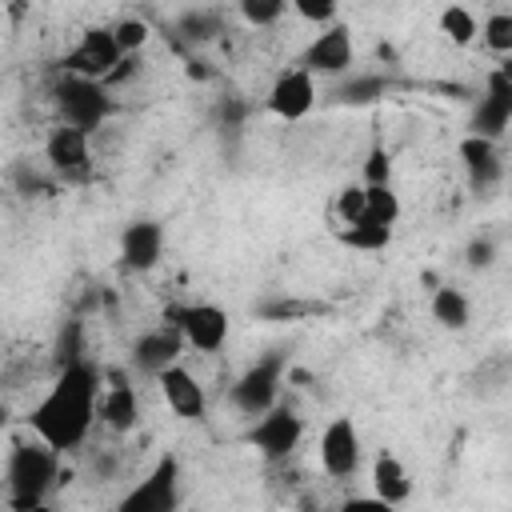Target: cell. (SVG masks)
Returning <instances> with one entry per match:
<instances>
[{"instance_id": "obj_3", "label": "cell", "mask_w": 512, "mask_h": 512, "mask_svg": "<svg viewBox=\"0 0 512 512\" xmlns=\"http://www.w3.org/2000/svg\"><path fill=\"white\" fill-rule=\"evenodd\" d=\"M52 104H56L60 124L80 128V132L92 136L112 116V88L100 84V80H80V76H68L64 72L52 84Z\"/></svg>"}, {"instance_id": "obj_24", "label": "cell", "mask_w": 512, "mask_h": 512, "mask_svg": "<svg viewBox=\"0 0 512 512\" xmlns=\"http://www.w3.org/2000/svg\"><path fill=\"white\" fill-rule=\"evenodd\" d=\"M480 40L488 52H496L500 60L512 56V12H488L480 24Z\"/></svg>"}, {"instance_id": "obj_25", "label": "cell", "mask_w": 512, "mask_h": 512, "mask_svg": "<svg viewBox=\"0 0 512 512\" xmlns=\"http://www.w3.org/2000/svg\"><path fill=\"white\" fill-rule=\"evenodd\" d=\"M364 192H368V212H364V220L392 228V224L400 220V196H396V188H392V184H380V188H368V184H364Z\"/></svg>"}, {"instance_id": "obj_33", "label": "cell", "mask_w": 512, "mask_h": 512, "mask_svg": "<svg viewBox=\"0 0 512 512\" xmlns=\"http://www.w3.org/2000/svg\"><path fill=\"white\" fill-rule=\"evenodd\" d=\"M336 512H396L392 504H384L380 496H348Z\"/></svg>"}, {"instance_id": "obj_14", "label": "cell", "mask_w": 512, "mask_h": 512, "mask_svg": "<svg viewBox=\"0 0 512 512\" xmlns=\"http://www.w3.org/2000/svg\"><path fill=\"white\" fill-rule=\"evenodd\" d=\"M44 160H48L64 180L84 176V172H88V164H92L88 132L68 128V124H56V128L48 132V140H44Z\"/></svg>"}, {"instance_id": "obj_31", "label": "cell", "mask_w": 512, "mask_h": 512, "mask_svg": "<svg viewBox=\"0 0 512 512\" xmlns=\"http://www.w3.org/2000/svg\"><path fill=\"white\" fill-rule=\"evenodd\" d=\"M364 184L368 188H380V184H392V156L376 144L372 152H368V160H364Z\"/></svg>"}, {"instance_id": "obj_18", "label": "cell", "mask_w": 512, "mask_h": 512, "mask_svg": "<svg viewBox=\"0 0 512 512\" xmlns=\"http://www.w3.org/2000/svg\"><path fill=\"white\" fill-rule=\"evenodd\" d=\"M372 496H380L392 508H400L412 496V476H408V468L400 464L396 452H376V460H372Z\"/></svg>"}, {"instance_id": "obj_12", "label": "cell", "mask_w": 512, "mask_h": 512, "mask_svg": "<svg viewBox=\"0 0 512 512\" xmlns=\"http://www.w3.org/2000/svg\"><path fill=\"white\" fill-rule=\"evenodd\" d=\"M264 104H268L272 116H280V120H288V124L304 120V116L316 108V76L304 72V68H284V72L272 80Z\"/></svg>"}, {"instance_id": "obj_21", "label": "cell", "mask_w": 512, "mask_h": 512, "mask_svg": "<svg viewBox=\"0 0 512 512\" xmlns=\"http://www.w3.org/2000/svg\"><path fill=\"white\" fill-rule=\"evenodd\" d=\"M384 92H388V80H384V76L352 72V76L332 92V100H336V104H352V108H360V104H376Z\"/></svg>"}, {"instance_id": "obj_32", "label": "cell", "mask_w": 512, "mask_h": 512, "mask_svg": "<svg viewBox=\"0 0 512 512\" xmlns=\"http://www.w3.org/2000/svg\"><path fill=\"white\" fill-rule=\"evenodd\" d=\"M56 364L60 368H68V364H80L84 360V352H80V324L76 320H68L64 324V332H60V340H56Z\"/></svg>"}, {"instance_id": "obj_20", "label": "cell", "mask_w": 512, "mask_h": 512, "mask_svg": "<svg viewBox=\"0 0 512 512\" xmlns=\"http://www.w3.org/2000/svg\"><path fill=\"white\" fill-rule=\"evenodd\" d=\"M428 308H432V320L440 328H448V332H464L468 320H472V304H468V296L456 284H440L432 292V304Z\"/></svg>"}, {"instance_id": "obj_5", "label": "cell", "mask_w": 512, "mask_h": 512, "mask_svg": "<svg viewBox=\"0 0 512 512\" xmlns=\"http://www.w3.org/2000/svg\"><path fill=\"white\" fill-rule=\"evenodd\" d=\"M116 512H180V460L160 456L120 500Z\"/></svg>"}, {"instance_id": "obj_8", "label": "cell", "mask_w": 512, "mask_h": 512, "mask_svg": "<svg viewBox=\"0 0 512 512\" xmlns=\"http://www.w3.org/2000/svg\"><path fill=\"white\" fill-rule=\"evenodd\" d=\"M300 436H304V420H300L292 408H284V404H276L272 412H264V416L252 420V428H248V444H252L264 460H272V464L288 460V456L296 452Z\"/></svg>"}, {"instance_id": "obj_13", "label": "cell", "mask_w": 512, "mask_h": 512, "mask_svg": "<svg viewBox=\"0 0 512 512\" xmlns=\"http://www.w3.org/2000/svg\"><path fill=\"white\" fill-rule=\"evenodd\" d=\"M180 348H184V336H180L176 328H152V332L136 336V344H132L128 356H132V368H136L140 376L160 380L168 368H176Z\"/></svg>"}, {"instance_id": "obj_22", "label": "cell", "mask_w": 512, "mask_h": 512, "mask_svg": "<svg viewBox=\"0 0 512 512\" xmlns=\"http://www.w3.org/2000/svg\"><path fill=\"white\" fill-rule=\"evenodd\" d=\"M340 244H348V248H356V252H384V248L392 244V228L372 224V220H360V224L340 228Z\"/></svg>"}, {"instance_id": "obj_27", "label": "cell", "mask_w": 512, "mask_h": 512, "mask_svg": "<svg viewBox=\"0 0 512 512\" xmlns=\"http://www.w3.org/2000/svg\"><path fill=\"white\" fill-rule=\"evenodd\" d=\"M364 212H368V192H364V184H348V188L336 192V220H340V228L360 224Z\"/></svg>"}, {"instance_id": "obj_34", "label": "cell", "mask_w": 512, "mask_h": 512, "mask_svg": "<svg viewBox=\"0 0 512 512\" xmlns=\"http://www.w3.org/2000/svg\"><path fill=\"white\" fill-rule=\"evenodd\" d=\"M8 512H56V508L44 500V504H8Z\"/></svg>"}, {"instance_id": "obj_26", "label": "cell", "mask_w": 512, "mask_h": 512, "mask_svg": "<svg viewBox=\"0 0 512 512\" xmlns=\"http://www.w3.org/2000/svg\"><path fill=\"white\" fill-rule=\"evenodd\" d=\"M112 36H116V44H120L124 56H140L152 32H148V24H144L140 16H124V20L112 24Z\"/></svg>"}, {"instance_id": "obj_9", "label": "cell", "mask_w": 512, "mask_h": 512, "mask_svg": "<svg viewBox=\"0 0 512 512\" xmlns=\"http://www.w3.org/2000/svg\"><path fill=\"white\" fill-rule=\"evenodd\" d=\"M172 328H176V332L184 336V344H192L196 352H220L224 340H228L232 320H228L224 308L200 300V304H184V308H176V312H172Z\"/></svg>"}, {"instance_id": "obj_7", "label": "cell", "mask_w": 512, "mask_h": 512, "mask_svg": "<svg viewBox=\"0 0 512 512\" xmlns=\"http://www.w3.org/2000/svg\"><path fill=\"white\" fill-rule=\"evenodd\" d=\"M316 456H320V468L332 476V480H348L360 472V460H364V444H360V428L352 424V416H332L320 432V444H316Z\"/></svg>"}, {"instance_id": "obj_10", "label": "cell", "mask_w": 512, "mask_h": 512, "mask_svg": "<svg viewBox=\"0 0 512 512\" xmlns=\"http://www.w3.org/2000/svg\"><path fill=\"white\" fill-rule=\"evenodd\" d=\"M352 64H356V44H352V32L344 24L316 32L300 56V68L312 76H348Z\"/></svg>"}, {"instance_id": "obj_35", "label": "cell", "mask_w": 512, "mask_h": 512, "mask_svg": "<svg viewBox=\"0 0 512 512\" xmlns=\"http://www.w3.org/2000/svg\"><path fill=\"white\" fill-rule=\"evenodd\" d=\"M496 72H500L504 80H512V56H508V60H500V64H496Z\"/></svg>"}, {"instance_id": "obj_23", "label": "cell", "mask_w": 512, "mask_h": 512, "mask_svg": "<svg viewBox=\"0 0 512 512\" xmlns=\"http://www.w3.org/2000/svg\"><path fill=\"white\" fill-rule=\"evenodd\" d=\"M440 32H444L452 44L468 48V44L480 36V24H476V16H472L464 4H448V8L440 12Z\"/></svg>"}, {"instance_id": "obj_1", "label": "cell", "mask_w": 512, "mask_h": 512, "mask_svg": "<svg viewBox=\"0 0 512 512\" xmlns=\"http://www.w3.org/2000/svg\"><path fill=\"white\" fill-rule=\"evenodd\" d=\"M100 396H104L100 392V368H92L88 360L60 368L52 388L28 412L32 436L60 456L80 448L88 440L92 424L100 420Z\"/></svg>"}, {"instance_id": "obj_30", "label": "cell", "mask_w": 512, "mask_h": 512, "mask_svg": "<svg viewBox=\"0 0 512 512\" xmlns=\"http://www.w3.org/2000/svg\"><path fill=\"white\" fill-rule=\"evenodd\" d=\"M496 256H500V248H496L492 236H472V240L464 244V264H468L472 272H488V268L496 264Z\"/></svg>"}, {"instance_id": "obj_16", "label": "cell", "mask_w": 512, "mask_h": 512, "mask_svg": "<svg viewBox=\"0 0 512 512\" xmlns=\"http://www.w3.org/2000/svg\"><path fill=\"white\" fill-rule=\"evenodd\" d=\"M160 396L172 408V416H180V420H204V412H208L204 384L188 368H180V364L160 376Z\"/></svg>"}, {"instance_id": "obj_28", "label": "cell", "mask_w": 512, "mask_h": 512, "mask_svg": "<svg viewBox=\"0 0 512 512\" xmlns=\"http://www.w3.org/2000/svg\"><path fill=\"white\" fill-rule=\"evenodd\" d=\"M292 12H296L304 24H316L320 32H324V28H332V24H340V20H336V4H332V0H292Z\"/></svg>"}, {"instance_id": "obj_11", "label": "cell", "mask_w": 512, "mask_h": 512, "mask_svg": "<svg viewBox=\"0 0 512 512\" xmlns=\"http://www.w3.org/2000/svg\"><path fill=\"white\" fill-rule=\"evenodd\" d=\"M512 124V80H504L496 68L488 72L484 96L476 100L472 116H468V136H484V140H500Z\"/></svg>"}, {"instance_id": "obj_15", "label": "cell", "mask_w": 512, "mask_h": 512, "mask_svg": "<svg viewBox=\"0 0 512 512\" xmlns=\"http://www.w3.org/2000/svg\"><path fill=\"white\" fill-rule=\"evenodd\" d=\"M164 256V228L156 220H132L120 232V260L132 272H152Z\"/></svg>"}, {"instance_id": "obj_19", "label": "cell", "mask_w": 512, "mask_h": 512, "mask_svg": "<svg viewBox=\"0 0 512 512\" xmlns=\"http://www.w3.org/2000/svg\"><path fill=\"white\" fill-rule=\"evenodd\" d=\"M136 420H140V396H136V388L124 384V380H116L112 388H104V396H100V424L112 428V432H132Z\"/></svg>"}, {"instance_id": "obj_6", "label": "cell", "mask_w": 512, "mask_h": 512, "mask_svg": "<svg viewBox=\"0 0 512 512\" xmlns=\"http://www.w3.org/2000/svg\"><path fill=\"white\" fill-rule=\"evenodd\" d=\"M124 60V52H120V44H116V36H112V28H84L80 32V40L64 52V60H60V68L68 72V76H80V80H108L112 72H116V64Z\"/></svg>"}, {"instance_id": "obj_17", "label": "cell", "mask_w": 512, "mask_h": 512, "mask_svg": "<svg viewBox=\"0 0 512 512\" xmlns=\"http://www.w3.org/2000/svg\"><path fill=\"white\" fill-rule=\"evenodd\" d=\"M456 152H460V164H464V176H468L472 192H488V188H496V184H500L504 164H500L496 140H484V136H464Z\"/></svg>"}, {"instance_id": "obj_29", "label": "cell", "mask_w": 512, "mask_h": 512, "mask_svg": "<svg viewBox=\"0 0 512 512\" xmlns=\"http://www.w3.org/2000/svg\"><path fill=\"white\" fill-rule=\"evenodd\" d=\"M284 12H288L284 0H244V4H240V16H244L252 28H268V24H276Z\"/></svg>"}, {"instance_id": "obj_2", "label": "cell", "mask_w": 512, "mask_h": 512, "mask_svg": "<svg viewBox=\"0 0 512 512\" xmlns=\"http://www.w3.org/2000/svg\"><path fill=\"white\" fill-rule=\"evenodd\" d=\"M56 464H60V452L40 444L36 436L28 444H12L8 468H4L8 504H44L48 488L56 484Z\"/></svg>"}, {"instance_id": "obj_4", "label": "cell", "mask_w": 512, "mask_h": 512, "mask_svg": "<svg viewBox=\"0 0 512 512\" xmlns=\"http://www.w3.org/2000/svg\"><path fill=\"white\" fill-rule=\"evenodd\" d=\"M284 368H288V356H284V352H268V356H260L256 364H248V368L240 372V380L232 384V392H228L232 404H236V412H244V416H252V420H260L264 412H272L276 400H280Z\"/></svg>"}]
</instances>
